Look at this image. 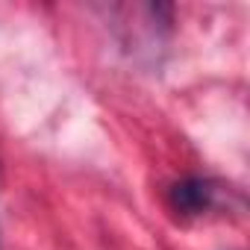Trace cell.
Wrapping results in <instances>:
<instances>
[{
	"label": "cell",
	"mask_w": 250,
	"mask_h": 250,
	"mask_svg": "<svg viewBox=\"0 0 250 250\" xmlns=\"http://www.w3.org/2000/svg\"><path fill=\"white\" fill-rule=\"evenodd\" d=\"M212 194H215V188L206 180L188 177V180H180L171 188V206L183 215H200L212 206Z\"/></svg>",
	"instance_id": "cell-1"
}]
</instances>
